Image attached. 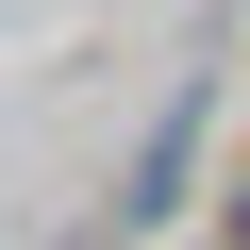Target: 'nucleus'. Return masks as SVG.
I'll return each instance as SVG.
<instances>
[{
	"label": "nucleus",
	"instance_id": "f257e3e1",
	"mask_svg": "<svg viewBox=\"0 0 250 250\" xmlns=\"http://www.w3.org/2000/svg\"><path fill=\"white\" fill-rule=\"evenodd\" d=\"M184 150H200V100L167 117V134H150V167H134V217H167V184H184Z\"/></svg>",
	"mask_w": 250,
	"mask_h": 250
}]
</instances>
